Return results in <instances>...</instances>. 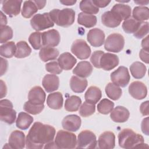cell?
<instances>
[{
	"label": "cell",
	"mask_w": 149,
	"mask_h": 149,
	"mask_svg": "<svg viewBox=\"0 0 149 149\" xmlns=\"http://www.w3.org/2000/svg\"><path fill=\"white\" fill-rule=\"evenodd\" d=\"M102 97V93L101 90L96 86H90L86 91L84 98L86 102L95 104H97Z\"/></svg>",
	"instance_id": "obj_28"
},
{
	"label": "cell",
	"mask_w": 149,
	"mask_h": 149,
	"mask_svg": "<svg viewBox=\"0 0 149 149\" xmlns=\"http://www.w3.org/2000/svg\"><path fill=\"white\" fill-rule=\"evenodd\" d=\"M34 1L37 5L38 9H42L45 6L47 2L46 1Z\"/></svg>",
	"instance_id": "obj_56"
},
{
	"label": "cell",
	"mask_w": 149,
	"mask_h": 149,
	"mask_svg": "<svg viewBox=\"0 0 149 149\" xmlns=\"http://www.w3.org/2000/svg\"><path fill=\"white\" fill-rule=\"evenodd\" d=\"M114 107V103L107 98H104L97 105L98 111L104 115L110 113Z\"/></svg>",
	"instance_id": "obj_41"
},
{
	"label": "cell",
	"mask_w": 149,
	"mask_h": 149,
	"mask_svg": "<svg viewBox=\"0 0 149 149\" xmlns=\"http://www.w3.org/2000/svg\"><path fill=\"white\" fill-rule=\"evenodd\" d=\"M140 111L143 115H148V101H146L141 103L140 107Z\"/></svg>",
	"instance_id": "obj_50"
},
{
	"label": "cell",
	"mask_w": 149,
	"mask_h": 149,
	"mask_svg": "<svg viewBox=\"0 0 149 149\" xmlns=\"http://www.w3.org/2000/svg\"><path fill=\"white\" fill-rule=\"evenodd\" d=\"M118 56L111 53H104L100 60V68L105 70H110L115 68L119 64Z\"/></svg>",
	"instance_id": "obj_13"
},
{
	"label": "cell",
	"mask_w": 149,
	"mask_h": 149,
	"mask_svg": "<svg viewBox=\"0 0 149 149\" xmlns=\"http://www.w3.org/2000/svg\"><path fill=\"white\" fill-rule=\"evenodd\" d=\"M53 22L59 26L68 27L74 22L75 12L72 9L65 8L62 10L55 9L49 12Z\"/></svg>",
	"instance_id": "obj_3"
},
{
	"label": "cell",
	"mask_w": 149,
	"mask_h": 149,
	"mask_svg": "<svg viewBox=\"0 0 149 149\" xmlns=\"http://www.w3.org/2000/svg\"><path fill=\"white\" fill-rule=\"evenodd\" d=\"M13 104L8 100H1L0 101L1 120L9 125L14 123L16 117V112L13 108Z\"/></svg>",
	"instance_id": "obj_5"
},
{
	"label": "cell",
	"mask_w": 149,
	"mask_h": 149,
	"mask_svg": "<svg viewBox=\"0 0 149 149\" xmlns=\"http://www.w3.org/2000/svg\"><path fill=\"white\" fill-rule=\"evenodd\" d=\"M1 76H2L7 70L8 68V61L7 60L3 59L2 57L1 58Z\"/></svg>",
	"instance_id": "obj_53"
},
{
	"label": "cell",
	"mask_w": 149,
	"mask_h": 149,
	"mask_svg": "<svg viewBox=\"0 0 149 149\" xmlns=\"http://www.w3.org/2000/svg\"><path fill=\"white\" fill-rule=\"evenodd\" d=\"M142 132L147 136H148V118L147 117L143 119L141 122Z\"/></svg>",
	"instance_id": "obj_51"
},
{
	"label": "cell",
	"mask_w": 149,
	"mask_h": 149,
	"mask_svg": "<svg viewBox=\"0 0 149 149\" xmlns=\"http://www.w3.org/2000/svg\"><path fill=\"white\" fill-rule=\"evenodd\" d=\"M110 113L111 119L113 122L117 123L126 122L130 115L129 110L123 106H117Z\"/></svg>",
	"instance_id": "obj_20"
},
{
	"label": "cell",
	"mask_w": 149,
	"mask_h": 149,
	"mask_svg": "<svg viewBox=\"0 0 149 149\" xmlns=\"http://www.w3.org/2000/svg\"><path fill=\"white\" fill-rule=\"evenodd\" d=\"M101 22L106 27L115 28L119 26L122 21L118 19L111 11H107L102 15Z\"/></svg>",
	"instance_id": "obj_30"
},
{
	"label": "cell",
	"mask_w": 149,
	"mask_h": 149,
	"mask_svg": "<svg viewBox=\"0 0 149 149\" xmlns=\"http://www.w3.org/2000/svg\"><path fill=\"white\" fill-rule=\"evenodd\" d=\"M55 128L39 122L31 126L26 139V148H42L44 144L52 141L55 135Z\"/></svg>",
	"instance_id": "obj_1"
},
{
	"label": "cell",
	"mask_w": 149,
	"mask_h": 149,
	"mask_svg": "<svg viewBox=\"0 0 149 149\" xmlns=\"http://www.w3.org/2000/svg\"><path fill=\"white\" fill-rule=\"evenodd\" d=\"M46 95L40 86H34L29 91L28 95L29 101L37 105L44 104Z\"/></svg>",
	"instance_id": "obj_19"
},
{
	"label": "cell",
	"mask_w": 149,
	"mask_h": 149,
	"mask_svg": "<svg viewBox=\"0 0 149 149\" xmlns=\"http://www.w3.org/2000/svg\"><path fill=\"white\" fill-rule=\"evenodd\" d=\"M139 56L141 61H143L144 63L148 64L149 61L148 58V51H147L144 49H141L139 53Z\"/></svg>",
	"instance_id": "obj_49"
},
{
	"label": "cell",
	"mask_w": 149,
	"mask_h": 149,
	"mask_svg": "<svg viewBox=\"0 0 149 149\" xmlns=\"http://www.w3.org/2000/svg\"><path fill=\"white\" fill-rule=\"evenodd\" d=\"M129 93L133 98L136 100H142L147 95V88L143 82L134 81L129 85Z\"/></svg>",
	"instance_id": "obj_12"
},
{
	"label": "cell",
	"mask_w": 149,
	"mask_h": 149,
	"mask_svg": "<svg viewBox=\"0 0 149 149\" xmlns=\"http://www.w3.org/2000/svg\"><path fill=\"white\" fill-rule=\"evenodd\" d=\"M38 10V8L34 1H26L23 5L22 15L25 18H30L37 13Z\"/></svg>",
	"instance_id": "obj_33"
},
{
	"label": "cell",
	"mask_w": 149,
	"mask_h": 149,
	"mask_svg": "<svg viewBox=\"0 0 149 149\" xmlns=\"http://www.w3.org/2000/svg\"><path fill=\"white\" fill-rule=\"evenodd\" d=\"M95 111V104L84 102L79 109V113L83 117H88L93 115Z\"/></svg>",
	"instance_id": "obj_44"
},
{
	"label": "cell",
	"mask_w": 149,
	"mask_h": 149,
	"mask_svg": "<svg viewBox=\"0 0 149 149\" xmlns=\"http://www.w3.org/2000/svg\"><path fill=\"white\" fill-rule=\"evenodd\" d=\"M130 70L133 77L137 79L143 78L147 72L146 66L140 62H134L130 66Z\"/></svg>",
	"instance_id": "obj_32"
},
{
	"label": "cell",
	"mask_w": 149,
	"mask_h": 149,
	"mask_svg": "<svg viewBox=\"0 0 149 149\" xmlns=\"http://www.w3.org/2000/svg\"><path fill=\"white\" fill-rule=\"evenodd\" d=\"M81 118L77 115H69L65 116L62 122V127L69 132H76L80 127Z\"/></svg>",
	"instance_id": "obj_15"
},
{
	"label": "cell",
	"mask_w": 149,
	"mask_h": 149,
	"mask_svg": "<svg viewBox=\"0 0 149 149\" xmlns=\"http://www.w3.org/2000/svg\"><path fill=\"white\" fill-rule=\"evenodd\" d=\"M104 52L102 51H94L90 58V61L93 65L96 68H100V60Z\"/></svg>",
	"instance_id": "obj_48"
},
{
	"label": "cell",
	"mask_w": 149,
	"mask_h": 149,
	"mask_svg": "<svg viewBox=\"0 0 149 149\" xmlns=\"http://www.w3.org/2000/svg\"><path fill=\"white\" fill-rule=\"evenodd\" d=\"M41 39L43 47H54L59 44L61 36L56 30L51 29L42 33Z\"/></svg>",
	"instance_id": "obj_11"
},
{
	"label": "cell",
	"mask_w": 149,
	"mask_h": 149,
	"mask_svg": "<svg viewBox=\"0 0 149 149\" xmlns=\"http://www.w3.org/2000/svg\"><path fill=\"white\" fill-rule=\"evenodd\" d=\"M98 148L100 149H112L115 146V134L109 131L104 132L99 137L98 140Z\"/></svg>",
	"instance_id": "obj_17"
},
{
	"label": "cell",
	"mask_w": 149,
	"mask_h": 149,
	"mask_svg": "<svg viewBox=\"0 0 149 149\" xmlns=\"http://www.w3.org/2000/svg\"><path fill=\"white\" fill-rule=\"evenodd\" d=\"M80 9L83 13L90 15L97 14L99 12L97 8L91 0H83L80 2Z\"/></svg>",
	"instance_id": "obj_40"
},
{
	"label": "cell",
	"mask_w": 149,
	"mask_h": 149,
	"mask_svg": "<svg viewBox=\"0 0 149 149\" xmlns=\"http://www.w3.org/2000/svg\"><path fill=\"white\" fill-rule=\"evenodd\" d=\"M8 142L11 148H23L26 144L24 133L22 131L14 130L11 133Z\"/></svg>",
	"instance_id": "obj_18"
},
{
	"label": "cell",
	"mask_w": 149,
	"mask_h": 149,
	"mask_svg": "<svg viewBox=\"0 0 149 149\" xmlns=\"http://www.w3.org/2000/svg\"><path fill=\"white\" fill-rule=\"evenodd\" d=\"M97 144V138L95 134L90 130H84L81 131L77 136L76 148H95Z\"/></svg>",
	"instance_id": "obj_8"
},
{
	"label": "cell",
	"mask_w": 149,
	"mask_h": 149,
	"mask_svg": "<svg viewBox=\"0 0 149 149\" xmlns=\"http://www.w3.org/2000/svg\"><path fill=\"white\" fill-rule=\"evenodd\" d=\"M97 17L93 15L87 14L83 12L79 13L77 17V22L87 28H91L96 25Z\"/></svg>",
	"instance_id": "obj_31"
},
{
	"label": "cell",
	"mask_w": 149,
	"mask_h": 149,
	"mask_svg": "<svg viewBox=\"0 0 149 149\" xmlns=\"http://www.w3.org/2000/svg\"><path fill=\"white\" fill-rule=\"evenodd\" d=\"M7 93V88L5 83L2 80H1V98L6 96Z\"/></svg>",
	"instance_id": "obj_54"
},
{
	"label": "cell",
	"mask_w": 149,
	"mask_h": 149,
	"mask_svg": "<svg viewBox=\"0 0 149 149\" xmlns=\"http://www.w3.org/2000/svg\"><path fill=\"white\" fill-rule=\"evenodd\" d=\"M29 41L34 49H41L42 46V39H41V33L36 31L32 33L29 37Z\"/></svg>",
	"instance_id": "obj_42"
},
{
	"label": "cell",
	"mask_w": 149,
	"mask_h": 149,
	"mask_svg": "<svg viewBox=\"0 0 149 149\" xmlns=\"http://www.w3.org/2000/svg\"><path fill=\"white\" fill-rule=\"evenodd\" d=\"M136 3H137L140 5H147L148 3V1H134Z\"/></svg>",
	"instance_id": "obj_59"
},
{
	"label": "cell",
	"mask_w": 149,
	"mask_h": 149,
	"mask_svg": "<svg viewBox=\"0 0 149 149\" xmlns=\"http://www.w3.org/2000/svg\"><path fill=\"white\" fill-rule=\"evenodd\" d=\"M133 18L139 22L147 20L149 18V9L146 6H136L132 12Z\"/></svg>",
	"instance_id": "obj_36"
},
{
	"label": "cell",
	"mask_w": 149,
	"mask_h": 149,
	"mask_svg": "<svg viewBox=\"0 0 149 149\" xmlns=\"http://www.w3.org/2000/svg\"><path fill=\"white\" fill-rule=\"evenodd\" d=\"M7 23L6 17L3 15V12H1V26H5Z\"/></svg>",
	"instance_id": "obj_58"
},
{
	"label": "cell",
	"mask_w": 149,
	"mask_h": 149,
	"mask_svg": "<svg viewBox=\"0 0 149 149\" xmlns=\"http://www.w3.org/2000/svg\"><path fill=\"white\" fill-rule=\"evenodd\" d=\"M93 66L88 61H81L78 63L73 70V73L78 77L86 78L91 75Z\"/></svg>",
	"instance_id": "obj_23"
},
{
	"label": "cell",
	"mask_w": 149,
	"mask_h": 149,
	"mask_svg": "<svg viewBox=\"0 0 149 149\" xmlns=\"http://www.w3.org/2000/svg\"><path fill=\"white\" fill-rule=\"evenodd\" d=\"M33 118L27 113L21 112L16 120V127L21 130L27 129L33 122Z\"/></svg>",
	"instance_id": "obj_29"
},
{
	"label": "cell",
	"mask_w": 149,
	"mask_h": 149,
	"mask_svg": "<svg viewBox=\"0 0 149 149\" xmlns=\"http://www.w3.org/2000/svg\"><path fill=\"white\" fill-rule=\"evenodd\" d=\"M55 143L58 148H74L77 145L76 136L74 133L69 131L60 130L56 133Z\"/></svg>",
	"instance_id": "obj_4"
},
{
	"label": "cell",
	"mask_w": 149,
	"mask_h": 149,
	"mask_svg": "<svg viewBox=\"0 0 149 149\" xmlns=\"http://www.w3.org/2000/svg\"><path fill=\"white\" fill-rule=\"evenodd\" d=\"M111 80L115 85L125 87L129 83L130 76L126 67L121 66L111 73Z\"/></svg>",
	"instance_id": "obj_9"
},
{
	"label": "cell",
	"mask_w": 149,
	"mask_h": 149,
	"mask_svg": "<svg viewBox=\"0 0 149 149\" xmlns=\"http://www.w3.org/2000/svg\"><path fill=\"white\" fill-rule=\"evenodd\" d=\"M22 1L8 0L2 1V11L9 16L13 17L19 14Z\"/></svg>",
	"instance_id": "obj_16"
},
{
	"label": "cell",
	"mask_w": 149,
	"mask_h": 149,
	"mask_svg": "<svg viewBox=\"0 0 149 149\" xmlns=\"http://www.w3.org/2000/svg\"><path fill=\"white\" fill-rule=\"evenodd\" d=\"M104 42L105 50L117 53L123 49L125 45V39L120 34L113 33L108 36Z\"/></svg>",
	"instance_id": "obj_7"
},
{
	"label": "cell",
	"mask_w": 149,
	"mask_h": 149,
	"mask_svg": "<svg viewBox=\"0 0 149 149\" xmlns=\"http://www.w3.org/2000/svg\"><path fill=\"white\" fill-rule=\"evenodd\" d=\"M148 33V23L147 22H142L138 30L133 34L134 36L140 39L144 37Z\"/></svg>",
	"instance_id": "obj_46"
},
{
	"label": "cell",
	"mask_w": 149,
	"mask_h": 149,
	"mask_svg": "<svg viewBox=\"0 0 149 149\" xmlns=\"http://www.w3.org/2000/svg\"><path fill=\"white\" fill-rule=\"evenodd\" d=\"M88 84L87 80L85 78H81L77 76H72L70 80V86L72 90L76 93H81L86 88Z\"/></svg>",
	"instance_id": "obj_26"
},
{
	"label": "cell",
	"mask_w": 149,
	"mask_h": 149,
	"mask_svg": "<svg viewBox=\"0 0 149 149\" xmlns=\"http://www.w3.org/2000/svg\"><path fill=\"white\" fill-rule=\"evenodd\" d=\"M16 50L15 56L17 58H23L29 56L31 49L25 41H19L16 44Z\"/></svg>",
	"instance_id": "obj_34"
},
{
	"label": "cell",
	"mask_w": 149,
	"mask_h": 149,
	"mask_svg": "<svg viewBox=\"0 0 149 149\" xmlns=\"http://www.w3.org/2000/svg\"><path fill=\"white\" fill-rule=\"evenodd\" d=\"M59 54L58 49L49 47H43L39 52L40 58L43 62L55 60L59 56Z\"/></svg>",
	"instance_id": "obj_27"
},
{
	"label": "cell",
	"mask_w": 149,
	"mask_h": 149,
	"mask_svg": "<svg viewBox=\"0 0 149 149\" xmlns=\"http://www.w3.org/2000/svg\"><path fill=\"white\" fill-rule=\"evenodd\" d=\"M63 96L60 92H55L49 94L47 98V105L53 109H60L63 105Z\"/></svg>",
	"instance_id": "obj_25"
},
{
	"label": "cell",
	"mask_w": 149,
	"mask_h": 149,
	"mask_svg": "<svg viewBox=\"0 0 149 149\" xmlns=\"http://www.w3.org/2000/svg\"><path fill=\"white\" fill-rule=\"evenodd\" d=\"M44 108V104L37 105L31 103L30 101H27L24 103L23 106L24 110L29 113L32 115H37L43 110Z\"/></svg>",
	"instance_id": "obj_43"
},
{
	"label": "cell",
	"mask_w": 149,
	"mask_h": 149,
	"mask_svg": "<svg viewBox=\"0 0 149 149\" xmlns=\"http://www.w3.org/2000/svg\"><path fill=\"white\" fill-rule=\"evenodd\" d=\"M148 37L149 36H147L146 38H144L142 41H141V46L143 47V49H146L147 51H148L149 48V41H148Z\"/></svg>",
	"instance_id": "obj_55"
},
{
	"label": "cell",
	"mask_w": 149,
	"mask_h": 149,
	"mask_svg": "<svg viewBox=\"0 0 149 149\" xmlns=\"http://www.w3.org/2000/svg\"><path fill=\"white\" fill-rule=\"evenodd\" d=\"M118 143L120 147L123 148L144 147L143 137L130 129H124L118 134Z\"/></svg>",
	"instance_id": "obj_2"
},
{
	"label": "cell",
	"mask_w": 149,
	"mask_h": 149,
	"mask_svg": "<svg viewBox=\"0 0 149 149\" xmlns=\"http://www.w3.org/2000/svg\"><path fill=\"white\" fill-rule=\"evenodd\" d=\"M72 52L80 59H86L90 56L91 51L87 43L82 39L76 40L71 47Z\"/></svg>",
	"instance_id": "obj_10"
},
{
	"label": "cell",
	"mask_w": 149,
	"mask_h": 149,
	"mask_svg": "<svg viewBox=\"0 0 149 149\" xmlns=\"http://www.w3.org/2000/svg\"><path fill=\"white\" fill-rule=\"evenodd\" d=\"M43 87L47 93H51L58 89L59 86V79L55 74H46L42 81Z\"/></svg>",
	"instance_id": "obj_22"
},
{
	"label": "cell",
	"mask_w": 149,
	"mask_h": 149,
	"mask_svg": "<svg viewBox=\"0 0 149 149\" xmlns=\"http://www.w3.org/2000/svg\"><path fill=\"white\" fill-rule=\"evenodd\" d=\"M16 46L13 41H9L4 43L0 47V54L1 56L10 58L15 56Z\"/></svg>",
	"instance_id": "obj_38"
},
{
	"label": "cell",
	"mask_w": 149,
	"mask_h": 149,
	"mask_svg": "<svg viewBox=\"0 0 149 149\" xmlns=\"http://www.w3.org/2000/svg\"><path fill=\"white\" fill-rule=\"evenodd\" d=\"M45 69L47 72L55 74H60L62 72V69L56 61H52L47 63L45 65Z\"/></svg>",
	"instance_id": "obj_47"
},
{
	"label": "cell",
	"mask_w": 149,
	"mask_h": 149,
	"mask_svg": "<svg viewBox=\"0 0 149 149\" xmlns=\"http://www.w3.org/2000/svg\"><path fill=\"white\" fill-rule=\"evenodd\" d=\"M58 62L62 69L69 70L73 68L77 62V60L69 52H64L59 55Z\"/></svg>",
	"instance_id": "obj_24"
},
{
	"label": "cell",
	"mask_w": 149,
	"mask_h": 149,
	"mask_svg": "<svg viewBox=\"0 0 149 149\" xmlns=\"http://www.w3.org/2000/svg\"><path fill=\"white\" fill-rule=\"evenodd\" d=\"M13 37V30L8 26H1V41L0 42L6 43Z\"/></svg>",
	"instance_id": "obj_45"
},
{
	"label": "cell",
	"mask_w": 149,
	"mask_h": 149,
	"mask_svg": "<svg viewBox=\"0 0 149 149\" xmlns=\"http://www.w3.org/2000/svg\"><path fill=\"white\" fill-rule=\"evenodd\" d=\"M81 104V100L76 95H72L68 97L65 102V109L69 112L77 111Z\"/></svg>",
	"instance_id": "obj_37"
},
{
	"label": "cell",
	"mask_w": 149,
	"mask_h": 149,
	"mask_svg": "<svg viewBox=\"0 0 149 149\" xmlns=\"http://www.w3.org/2000/svg\"><path fill=\"white\" fill-rule=\"evenodd\" d=\"M142 22H139L130 17L122 23V28L125 32L128 34L134 33L139 28Z\"/></svg>",
	"instance_id": "obj_39"
},
{
	"label": "cell",
	"mask_w": 149,
	"mask_h": 149,
	"mask_svg": "<svg viewBox=\"0 0 149 149\" xmlns=\"http://www.w3.org/2000/svg\"><path fill=\"white\" fill-rule=\"evenodd\" d=\"M87 39L93 47H99L105 42V34L101 29H92L87 33Z\"/></svg>",
	"instance_id": "obj_14"
},
{
	"label": "cell",
	"mask_w": 149,
	"mask_h": 149,
	"mask_svg": "<svg viewBox=\"0 0 149 149\" xmlns=\"http://www.w3.org/2000/svg\"><path fill=\"white\" fill-rule=\"evenodd\" d=\"M107 95L111 100L116 101L119 99L122 94V89L113 83H109L105 88Z\"/></svg>",
	"instance_id": "obj_35"
},
{
	"label": "cell",
	"mask_w": 149,
	"mask_h": 149,
	"mask_svg": "<svg viewBox=\"0 0 149 149\" xmlns=\"http://www.w3.org/2000/svg\"><path fill=\"white\" fill-rule=\"evenodd\" d=\"M60 3H61L62 4L64 5H74V3H76V1H69V0H61Z\"/></svg>",
	"instance_id": "obj_57"
},
{
	"label": "cell",
	"mask_w": 149,
	"mask_h": 149,
	"mask_svg": "<svg viewBox=\"0 0 149 149\" xmlns=\"http://www.w3.org/2000/svg\"><path fill=\"white\" fill-rule=\"evenodd\" d=\"M30 24L34 30L39 31L53 27L54 23L51 19L49 13H44L35 15L30 20Z\"/></svg>",
	"instance_id": "obj_6"
},
{
	"label": "cell",
	"mask_w": 149,
	"mask_h": 149,
	"mask_svg": "<svg viewBox=\"0 0 149 149\" xmlns=\"http://www.w3.org/2000/svg\"><path fill=\"white\" fill-rule=\"evenodd\" d=\"M110 11L121 21L129 18L132 13L130 6L123 3L115 4Z\"/></svg>",
	"instance_id": "obj_21"
},
{
	"label": "cell",
	"mask_w": 149,
	"mask_h": 149,
	"mask_svg": "<svg viewBox=\"0 0 149 149\" xmlns=\"http://www.w3.org/2000/svg\"><path fill=\"white\" fill-rule=\"evenodd\" d=\"M93 3L97 8H104L109 5L111 1H104V0H93Z\"/></svg>",
	"instance_id": "obj_52"
}]
</instances>
